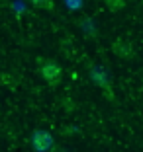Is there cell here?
<instances>
[{"instance_id":"cell-4","label":"cell","mask_w":143,"mask_h":152,"mask_svg":"<svg viewBox=\"0 0 143 152\" xmlns=\"http://www.w3.org/2000/svg\"><path fill=\"white\" fill-rule=\"evenodd\" d=\"M33 6L37 8H45V10H53V0H30Z\"/></svg>"},{"instance_id":"cell-3","label":"cell","mask_w":143,"mask_h":152,"mask_svg":"<svg viewBox=\"0 0 143 152\" xmlns=\"http://www.w3.org/2000/svg\"><path fill=\"white\" fill-rule=\"evenodd\" d=\"M104 2L112 12H120V10L125 8V0H104Z\"/></svg>"},{"instance_id":"cell-1","label":"cell","mask_w":143,"mask_h":152,"mask_svg":"<svg viewBox=\"0 0 143 152\" xmlns=\"http://www.w3.org/2000/svg\"><path fill=\"white\" fill-rule=\"evenodd\" d=\"M39 74L49 86H57L63 78V68L55 61H39Z\"/></svg>"},{"instance_id":"cell-2","label":"cell","mask_w":143,"mask_h":152,"mask_svg":"<svg viewBox=\"0 0 143 152\" xmlns=\"http://www.w3.org/2000/svg\"><path fill=\"white\" fill-rule=\"evenodd\" d=\"M31 146L36 152H51L55 148L53 134L45 129H36L31 133Z\"/></svg>"}]
</instances>
